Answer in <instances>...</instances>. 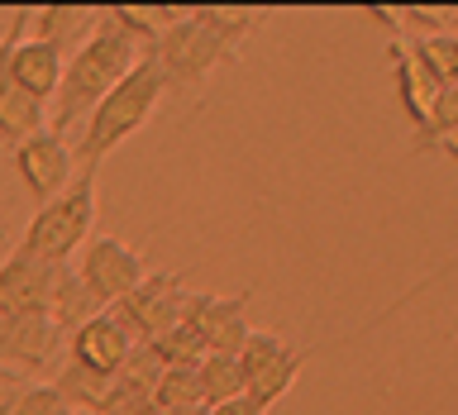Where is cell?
<instances>
[{
	"label": "cell",
	"mask_w": 458,
	"mask_h": 415,
	"mask_svg": "<svg viewBox=\"0 0 458 415\" xmlns=\"http://www.w3.org/2000/svg\"><path fill=\"white\" fill-rule=\"evenodd\" d=\"M139 57H143V43L129 38L124 29L110 20V10H100V24L91 29V38H86L63 67V81H57V96H53V110H48L53 134L67 139L72 129H81L100 100L139 67Z\"/></svg>",
	"instance_id": "1"
},
{
	"label": "cell",
	"mask_w": 458,
	"mask_h": 415,
	"mask_svg": "<svg viewBox=\"0 0 458 415\" xmlns=\"http://www.w3.org/2000/svg\"><path fill=\"white\" fill-rule=\"evenodd\" d=\"M163 96H167V77H163V67H157V57L143 48L139 67L129 72V77H124V81L114 86V91L91 110V120L81 124V143L72 148V153L81 157V167H91V172H96L114 148H120V143L134 139L139 129L157 114Z\"/></svg>",
	"instance_id": "2"
},
{
	"label": "cell",
	"mask_w": 458,
	"mask_h": 415,
	"mask_svg": "<svg viewBox=\"0 0 458 415\" xmlns=\"http://www.w3.org/2000/svg\"><path fill=\"white\" fill-rule=\"evenodd\" d=\"M91 229H96V172L81 167L63 196H53L48 206L34 210V220L24 224L14 249L29 258H43V263H67L72 253H81Z\"/></svg>",
	"instance_id": "3"
},
{
	"label": "cell",
	"mask_w": 458,
	"mask_h": 415,
	"mask_svg": "<svg viewBox=\"0 0 458 415\" xmlns=\"http://www.w3.org/2000/svg\"><path fill=\"white\" fill-rule=\"evenodd\" d=\"M148 53L157 57V67H163L167 86H196V81H206L220 63L239 57V43L229 38L225 29L210 24L206 10H186Z\"/></svg>",
	"instance_id": "4"
},
{
	"label": "cell",
	"mask_w": 458,
	"mask_h": 415,
	"mask_svg": "<svg viewBox=\"0 0 458 415\" xmlns=\"http://www.w3.org/2000/svg\"><path fill=\"white\" fill-rule=\"evenodd\" d=\"M310 343L306 349H292L282 335L272 329H249V339L239 343V372H243V396L258 401L263 411H272L277 401H286V392L296 386L301 368L310 363Z\"/></svg>",
	"instance_id": "5"
},
{
	"label": "cell",
	"mask_w": 458,
	"mask_h": 415,
	"mask_svg": "<svg viewBox=\"0 0 458 415\" xmlns=\"http://www.w3.org/2000/svg\"><path fill=\"white\" fill-rule=\"evenodd\" d=\"M191 292H186L182 272H148L134 292H129L120 306H110V315L120 320L129 335H134L139 343H153L172 335L186 315H191Z\"/></svg>",
	"instance_id": "6"
},
{
	"label": "cell",
	"mask_w": 458,
	"mask_h": 415,
	"mask_svg": "<svg viewBox=\"0 0 458 415\" xmlns=\"http://www.w3.org/2000/svg\"><path fill=\"white\" fill-rule=\"evenodd\" d=\"M77 277H81L86 292L96 296V306L110 310V306H120L143 277H148V263H143V253L134 249V243H124L114 234H91L81 243Z\"/></svg>",
	"instance_id": "7"
},
{
	"label": "cell",
	"mask_w": 458,
	"mask_h": 415,
	"mask_svg": "<svg viewBox=\"0 0 458 415\" xmlns=\"http://www.w3.org/2000/svg\"><path fill=\"white\" fill-rule=\"evenodd\" d=\"M24 34H29V10H14L5 38H0V143H5V148H20L24 139H34L48 129V106H38L34 96H24L10 77V53Z\"/></svg>",
	"instance_id": "8"
},
{
	"label": "cell",
	"mask_w": 458,
	"mask_h": 415,
	"mask_svg": "<svg viewBox=\"0 0 458 415\" xmlns=\"http://www.w3.org/2000/svg\"><path fill=\"white\" fill-rule=\"evenodd\" d=\"M14 153V172H20L24 191L38 200V206H48L53 196H63L72 182H77V153H72V143L63 134H53V129H43V134L24 139Z\"/></svg>",
	"instance_id": "9"
},
{
	"label": "cell",
	"mask_w": 458,
	"mask_h": 415,
	"mask_svg": "<svg viewBox=\"0 0 458 415\" xmlns=\"http://www.w3.org/2000/svg\"><path fill=\"white\" fill-rule=\"evenodd\" d=\"M63 349H67V335L43 310H34V315H5V320H0V368H5V372L10 368H20V372L53 368Z\"/></svg>",
	"instance_id": "10"
},
{
	"label": "cell",
	"mask_w": 458,
	"mask_h": 415,
	"mask_svg": "<svg viewBox=\"0 0 458 415\" xmlns=\"http://www.w3.org/2000/svg\"><path fill=\"white\" fill-rule=\"evenodd\" d=\"M134 349H139V339L129 335L110 310L91 315L81 329H72V335H67V358H72V363H81L91 372H106V377H114V372L129 363V353H134Z\"/></svg>",
	"instance_id": "11"
},
{
	"label": "cell",
	"mask_w": 458,
	"mask_h": 415,
	"mask_svg": "<svg viewBox=\"0 0 458 415\" xmlns=\"http://www.w3.org/2000/svg\"><path fill=\"white\" fill-rule=\"evenodd\" d=\"M186 325H191V335L200 339L206 353H239V343L249 339V292H239V296H196Z\"/></svg>",
	"instance_id": "12"
},
{
	"label": "cell",
	"mask_w": 458,
	"mask_h": 415,
	"mask_svg": "<svg viewBox=\"0 0 458 415\" xmlns=\"http://www.w3.org/2000/svg\"><path fill=\"white\" fill-rule=\"evenodd\" d=\"M53 272H57V263H43V258H29L14 249L0 263V320L5 315H34L48 306Z\"/></svg>",
	"instance_id": "13"
},
{
	"label": "cell",
	"mask_w": 458,
	"mask_h": 415,
	"mask_svg": "<svg viewBox=\"0 0 458 415\" xmlns=\"http://www.w3.org/2000/svg\"><path fill=\"white\" fill-rule=\"evenodd\" d=\"M392 63H396V91H401V106H406V114L415 120V129H420V139H425V134H429V124H435V110H439L444 86L420 67V57H415V48H411V38H396V43H392Z\"/></svg>",
	"instance_id": "14"
},
{
	"label": "cell",
	"mask_w": 458,
	"mask_h": 415,
	"mask_svg": "<svg viewBox=\"0 0 458 415\" xmlns=\"http://www.w3.org/2000/svg\"><path fill=\"white\" fill-rule=\"evenodd\" d=\"M63 67H67V57L48 48V43H38V38H20L14 43V53H10V77L14 86H20L24 96H34L38 106H53V96H57V81H63Z\"/></svg>",
	"instance_id": "15"
},
{
	"label": "cell",
	"mask_w": 458,
	"mask_h": 415,
	"mask_svg": "<svg viewBox=\"0 0 458 415\" xmlns=\"http://www.w3.org/2000/svg\"><path fill=\"white\" fill-rule=\"evenodd\" d=\"M100 24V10L91 5H48V10H29V38L48 43L63 57H72L91 38V29Z\"/></svg>",
	"instance_id": "16"
},
{
	"label": "cell",
	"mask_w": 458,
	"mask_h": 415,
	"mask_svg": "<svg viewBox=\"0 0 458 415\" xmlns=\"http://www.w3.org/2000/svg\"><path fill=\"white\" fill-rule=\"evenodd\" d=\"M43 315L63 329V335H72V329H81L91 315H100V306H96V296L81 286V277H77V267H67V263H57V272H53V286H48V306H43Z\"/></svg>",
	"instance_id": "17"
},
{
	"label": "cell",
	"mask_w": 458,
	"mask_h": 415,
	"mask_svg": "<svg viewBox=\"0 0 458 415\" xmlns=\"http://www.w3.org/2000/svg\"><path fill=\"white\" fill-rule=\"evenodd\" d=\"M53 392L67 401L72 411H86V415H100L106 411V401H110V392H114V377H106V372H91V368H81V363H67L57 368V377H53Z\"/></svg>",
	"instance_id": "18"
},
{
	"label": "cell",
	"mask_w": 458,
	"mask_h": 415,
	"mask_svg": "<svg viewBox=\"0 0 458 415\" xmlns=\"http://www.w3.org/2000/svg\"><path fill=\"white\" fill-rule=\"evenodd\" d=\"M196 382H200V401H206V411L243 396V372H239V358L234 353H200Z\"/></svg>",
	"instance_id": "19"
},
{
	"label": "cell",
	"mask_w": 458,
	"mask_h": 415,
	"mask_svg": "<svg viewBox=\"0 0 458 415\" xmlns=\"http://www.w3.org/2000/svg\"><path fill=\"white\" fill-rule=\"evenodd\" d=\"M0 415H77V411L53 392V382H20L0 396Z\"/></svg>",
	"instance_id": "20"
},
{
	"label": "cell",
	"mask_w": 458,
	"mask_h": 415,
	"mask_svg": "<svg viewBox=\"0 0 458 415\" xmlns=\"http://www.w3.org/2000/svg\"><path fill=\"white\" fill-rule=\"evenodd\" d=\"M415 57H420V67L435 77L444 91H454L458 86V34H425V38H411Z\"/></svg>",
	"instance_id": "21"
},
{
	"label": "cell",
	"mask_w": 458,
	"mask_h": 415,
	"mask_svg": "<svg viewBox=\"0 0 458 415\" xmlns=\"http://www.w3.org/2000/svg\"><path fill=\"white\" fill-rule=\"evenodd\" d=\"M206 415H272V411H263L258 401H249V396H234V401H225V406H210Z\"/></svg>",
	"instance_id": "22"
},
{
	"label": "cell",
	"mask_w": 458,
	"mask_h": 415,
	"mask_svg": "<svg viewBox=\"0 0 458 415\" xmlns=\"http://www.w3.org/2000/svg\"><path fill=\"white\" fill-rule=\"evenodd\" d=\"M0 382H5V386H10V372H5V368H0Z\"/></svg>",
	"instance_id": "23"
},
{
	"label": "cell",
	"mask_w": 458,
	"mask_h": 415,
	"mask_svg": "<svg viewBox=\"0 0 458 415\" xmlns=\"http://www.w3.org/2000/svg\"><path fill=\"white\" fill-rule=\"evenodd\" d=\"M81 415H86V411H81Z\"/></svg>",
	"instance_id": "24"
}]
</instances>
